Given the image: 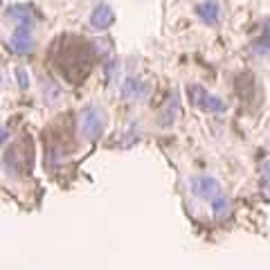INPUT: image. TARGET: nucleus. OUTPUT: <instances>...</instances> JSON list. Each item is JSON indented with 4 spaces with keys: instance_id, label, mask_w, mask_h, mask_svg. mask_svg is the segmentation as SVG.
I'll return each instance as SVG.
<instances>
[{
    "instance_id": "nucleus-1",
    "label": "nucleus",
    "mask_w": 270,
    "mask_h": 270,
    "mask_svg": "<svg viewBox=\"0 0 270 270\" xmlns=\"http://www.w3.org/2000/svg\"><path fill=\"white\" fill-rule=\"evenodd\" d=\"M52 63L65 81L81 84L90 74L95 63V50L88 41L79 36H61L52 50Z\"/></svg>"
},
{
    "instance_id": "nucleus-2",
    "label": "nucleus",
    "mask_w": 270,
    "mask_h": 270,
    "mask_svg": "<svg viewBox=\"0 0 270 270\" xmlns=\"http://www.w3.org/2000/svg\"><path fill=\"white\" fill-rule=\"evenodd\" d=\"M104 113L99 111L97 106H84L79 113V126H81V133L86 135V140H97L104 131Z\"/></svg>"
},
{
    "instance_id": "nucleus-3",
    "label": "nucleus",
    "mask_w": 270,
    "mask_h": 270,
    "mask_svg": "<svg viewBox=\"0 0 270 270\" xmlns=\"http://www.w3.org/2000/svg\"><path fill=\"white\" fill-rule=\"evenodd\" d=\"M187 92H189L191 104L198 106L201 111H205V113H225L228 111V104H225V101L214 97V95H210V92H207L205 88H201V86H189Z\"/></svg>"
},
{
    "instance_id": "nucleus-4",
    "label": "nucleus",
    "mask_w": 270,
    "mask_h": 270,
    "mask_svg": "<svg viewBox=\"0 0 270 270\" xmlns=\"http://www.w3.org/2000/svg\"><path fill=\"white\" fill-rule=\"evenodd\" d=\"M191 189H194V194L198 198H203L207 203H214L216 198L223 196L221 182L216 178H212V176H196V178L191 180Z\"/></svg>"
},
{
    "instance_id": "nucleus-5",
    "label": "nucleus",
    "mask_w": 270,
    "mask_h": 270,
    "mask_svg": "<svg viewBox=\"0 0 270 270\" xmlns=\"http://www.w3.org/2000/svg\"><path fill=\"white\" fill-rule=\"evenodd\" d=\"M9 50L18 57H25L34 50V34H32V27L27 25H18L14 27V32L9 36Z\"/></svg>"
},
{
    "instance_id": "nucleus-6",
    "label": "nucleus",
    "mask_w": 270,
    "mask_h": 270,
    "mask_svg": "<svg viewBox=\"0 0 270 270\" xmlns=\"http://www.w3.org/2000/svg\"><path fill=\"white\" fill-rule=\"evenodd\" d=\"M194 11H196V16L201 18L203 23H207V25H218V21H221V7H218V2H214V0H203V2H198V5L194 7Z\"/></svg>"
},
{
    "instance_id": "nucleus-7",
    "label": "nucleus",
    "mask_w": 270,
    "mask_h": 270,
    "mask_svg": "<svg viewBox=\"0 0 270 270\" xmlns=\"http://www.w3.org/2000/svg\"><path fill=\"white\" fill-rule=\"evenodd\" d=\"M115 23V14H113V9L108 5H99L92 9V14H90V27L92 30H108V27Z\"/></svg>"
},
{
    "instance_id": "nucleus-8",
    "label": "nucleus",
    "mask_w": 270,
    "mask_h": 270,
    "mask_svg": "<svg viewBox=\"0 0 270 270\" xmlns=\"http://www.w3.org/2000/svg\"><path fill=\"white\" fill-rule=\"evenodd\" d=\"M149 92V86L144 84V81H140V79H126L122 84V97L124 99H128V101H133V99H142L144 95Z\"/></svg>"
},
{
    "instance_id": "nucleus-9",
    "label": "nucleus",
    "mask_w": 270,
    "mask_h": 270,
    "mask_svg": "<svg viewBox=\"0 0 270 270\" xmlns=\"http://www.w3.org/2000/svg\"><path fill=\"white\" fill-rule=\"evenodd\" d=\"M176 115H178V95H171L169 101H167V106H164V111L160 113V124L162 126H171V124L176 122Z\"/></svg>"
},
{
    "instance_id": "nucleus-10",
    "label": "nucleus",
    "mask_w": 270,
    "mask_h": 270,
    "mask_svg": "<svg viewBox=\"0 0 270 270\" xmlns=\"http://www.w3.org/2000/svg\"><path fill=\"white\" fill-rule=\"evenodd\" d=\"M7 16L16 18V21H18V25H27V27H32V23H34L32 11L27 9V7H18V5L9 7V9H7Z\"/></svg>"
},
{
    "instance_id": "nucleus-11",
    "label": "nucleus",
    "mask_w": 270,
    "mask_h": 270,
    "mask_svg": "<svg viewBox=\"0 0 270 270\" xmlns=\"http://www.w3.org/2000/svg\"><path fill=\"white\" fill-rule=\"evenodd\" d=\"M252 50H254V54H270V21L264 25L261 36L252 43Z\"/></svg>"
},
{
    "instance_id": "nucleus-12",
    "label": "nucleus",
    "mask_w": 270,
    "mask_h": 270,
    "mask_svg": "<svg viewBox=\"0 0 270 270\" xmlns=\"http://www.w3.org/2000/svg\"><path fill=\"white\" fill-rule=\"evenodd\" d=\"M228 205H230V203H228V198H225V196L216 198V201H214V203H212V210H214V214H216V216H218V218H221V216H223V214L228 212Z\"/></svg>"
},
{
    "instance_id": "nucleus-13",
    "label": "nucleus",
    "mask_w": 270,
    "mask_h": 270,
    "mask_svg": "<svg viewBox=\"0 0 270 270\" xmlns=\"http://www.w3.org/2000/svg\"><path fill=\"white\" fill-rule=\"evenodd\" d=\"M261 185H264L266 191H270V160H266L261 164Z\"/></svg>"
},
{
    "instance_id": "nucleus-14",
    "label": "nucleus",
    "mask_w": 270,
    "mask_h": 270,
    "mask_svg": "<svg viewBox=\"0 0 270 270\" xmlns=\"http://www.w3.org/2000/svg\"><path fill=\"white\" fill-rule=\"evenodd\" d=\"M16 79H18V88L21 90H25L30 86V77H27L25 68H16Z\"/></svg>"
},
{
    "instance_id": "nucleus-15",
    "label": "nucleus",
    "mask_w": 270,
    "mask_h": 270,
    "mask_svg": "<svg viewBox=\"0 0 270 270\" xmlns=\"http://www.w3.org/2000/svg\"><path fill=\"white\" fill-rule=\"evenodd\" d=\"M113 72H115V61H108V63H106V77H108V81L113 79Z\"/></svg>"
}]
</instances>
